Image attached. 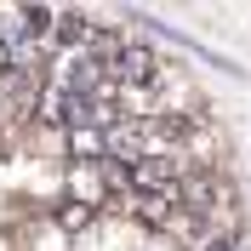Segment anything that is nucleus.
<instances>
[{"mask_svg": "<svg viewBox=\"0 0 251 251\" xmlns=\"http://www.w3.org/2000/svg\"><path fill=\"white\" fill-rule=\"evenodd\" d=\"M160 75H166V69H160V51L143 46V40H131L126 57L114 63V86H154Z\"/></svg>", "mask_w": 251, "mask_h": 251, "instance_id": "f03ea898", "label": "nucleus"}, {"mask_svg": "<svg viewBox=\"0 0 251 251\" xmlns=\"http://www.w3.org/2000/svg\"><path fill=\"white\" fill-rule=\"evenodd\" d=\"M92 223H97V211H92V205H75V200H57V211H51V228L69 234L75 246H80V240H92Z\"/></svg>", "mask_w": 251, "mask_h": 251, "instance_id": "7ed1b4c3", "label": "nucleus"}, {"mask_svg": "<svg viewBox=\"0 0 251 251\" xmlns=\"http://www.w3.org/2000/svg\"><path fill=\"white\" fill-rule=\"evenodd\" d=\"M211 251H234V246H228V240H223V246H211Z\"/></svg>", "mask_w": 251, "mask_h": 251, "instance_id": "20e7f679", "label": "nucleus"}, {"mask_svg": "<svg viewBox=\"0 0 251 251\" xmlns=\"http://www.w3.org/2000/svg\"><path fill=\"white\" fill-rule=\"evenodd\" d=\"M188 177L183 160H137L131 166V194H177Z\"/></svg>", "mask_w": 251, "mask_h": 251, "instance_id": "f257e3e1", "label": "nucleus"}]
</instances>
